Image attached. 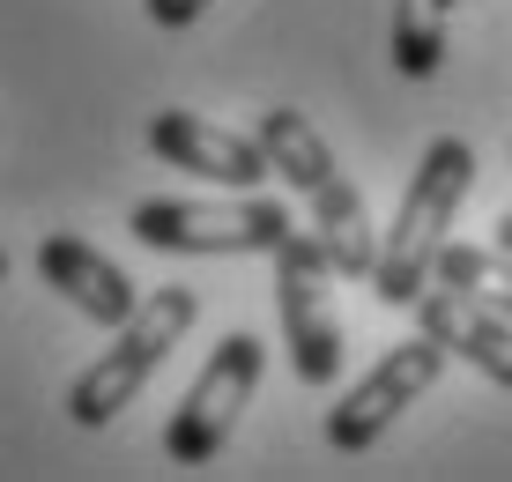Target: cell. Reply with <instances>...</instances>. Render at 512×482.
Listing matches in <instances>:
<instances>
[{
    "label": "cell",
    "mask_w": 512,
    "mask_h": 482,
    "mask_svg": "<svg viewBox=\"0 0 512 482\" xmlns=\"http://www.w3.org/2000/svg\"><path fill=\"white\" fill-rule=\"evenodd\" d=\"M468 186H475V149L461 134H438L431 149L416 156L409 186H401V208H394V230L379 238L372 275H364L379 305H409L423 282H431V260H438V245H446L453 216H461Z\"/></svg>",
    "instance_id": "6da1fadb"
},
{
    "label": "cell",
    "mask_w": 512,
    "mask_h": 482,
    "mask_svg": "<svg viewBox=\"0 0 512 482\" xmlns=\"http://www.w3.org/2000/svg\"><path fill=\"white\" fill-rule=\"evenodd\" d=\"M193 319H201V297H193V290H179V282L149 290V297H141V305L112 327V349H104L97 364L67 386V416H75L82 431H104L119 408H134V394L156 379V364L186 342Z\"/></svg>",
    "instance_id": "7a4b0ae2"
},
{
    "label": "cell",
    "mask_w": 512,
    "mask_h": 482,
    "mask_svg": "<svg viewBox=\"0 0 512 482\" xmlns=\"http://www.w3.org/2000/svg\"><path fill=\"white\" fill-rule=\"evenodd\" d=\"M275 312H282V349H290L297 379L305 386H334L342 379V319H334V297H327V253L312 230H282L275 238Z\"/></svg>",
    "instance_id": "3957f363"
},
{
    "label": "cell",
    "mask_w": 512,
    "mask_h": 482,
    "mask_svg": "<svg viewBox=\"0 0 512 482\" xmlns=\"http://www.w3.org/2000/svg\"><path fill=\"white\" fill-rule=\"evenodd\" d=\"M260 364H268L260 334L238 327V334L216 342V356L201 364V379L186 386V401L171 408V423H164V460L171 468H208V460L231 445L245 401H253V386H260Z\"/></svg>",
    "instance_id": "277c9868"
},
{
    "label": "cell",
    "mask_w": 512,
    "mask_h": 482,
    "mask_svg": "<svg viewBox=\"0 0 512 482\" xmlns=\"http://www.w3.org/2000/svg\"><path fill=\"white\" fill-rule=\"evenodd\" d=\"M127 230L149 253H275V238L290 230L282 201H134Z\"/></svg>",
    "instance_id": "5b68a950"
},
{
    "label": "cell",
    "mask_w": 512,
    "mask_h": 482,
    "mask_svg": "<svg viewBox=\"0 0 512 482\" xmlns=\"http://www.w3.org/2000/svg\"><path fill=\"white\" fill-rule=\"evenodd\" d=\"M438 371H446V349H438L431 334H416V342L386 349L379 364L327 408V445H334V453H372V445L394 431L401 408L423 401V394L438 386Z\"/></svg>",
    "instance_id": "8992f818"
},
{
    "label": "cell",
    "mask_w": 512,
    "mask_h": 482,
    "mask_svg": "<svg viewBox=\"0 0 512 482\" xmlns=\"http://www.w3.org/2000/svg\"><path fill=\"white\" fill-rule=\"evenodd\" d=\"M416 312V334H431L446 356H461V364H475L490 386H505L512 394V319L475 305L468 290H453V282H423V290L409 297Z\"/></svg>",
    "instance_id": "52a82bcc"
},
{
    "label": "cell",
    "mask_w": 512,
    "mask_h": 482,
    "mask_svg": "<svg viewBox=\"0 0 512 482\" xmlns=\"http://www.w3.org/2000/svg\"><path fill=\"white\" fill-rule=\"evenodd\" d=\"M149 149L164 156L171 171L216 178V186H238V193H253L260 178H275L253 134H231V127H216V119H201V112H156L149 119Z\"/></svg>",
    "instance_id": "ba28073f"
},
{
    "label": "cell",
    "mask_w": 512,
    "mask_h": 482,
    "mask_svg": "<svg viewBox=\"0 0 512 482\" xmlns=\"http://www.w3.org/2000/svg\"><path fill=\"white\" fill-rule=\"evenodd\" d=\"M38 275H45V290H60L67 305H75L82 319H97V327H119V319L141 305L127 267L104 260L90 238H75V230H52V238L38 245Z\"/></svg>",
    "instance_id": "9c48e42d"
},
{
    "label": "cell",
    "mask_w": 512,
    "mask_h": 482,
    "mask_svg": "<svg viewBox=\"0 0 512 482\" xmlns=\"http://www.w3.org/2000/svg\"><path fill=\"white\" fill-rule=\"evenodd\" d=\"M312 201V238H320V253L334 275H372V253H379V238H372V208H364V193L342 178V164H334L320 186L305 193Z\"/></svg>",
    "instance_id": "30bf717a"
},
{
    "label": "cell",
    "mask_w": 512,
    "mask_h": 482,
    "mask_svg": "<svg viewBox=\"0 0 512 482\" xmlns=\"http://www.w3.org/2000/svg\"><path fill=\"white\" fill-rule=\"evenodd\" d=\"M431 282H453V290H468L475 305L512 319V253L505 245H453L446 238L438 260H431Z\"/></svg>",
    "instance_id": "8fae6325"
},
{
    "label": "cell",
    "mask_w": 512,
    "mask_h": 482,
    "mask_svg": "<svg viewBox=\"0 0 512 482\" xmlns=\"http://www.w3.org/2000/svg\"><path fill=\"white\" fill-rule=\"evenodd\" d=\"M446 23H453V0H394V67L409 82H431L446 67Z\"/></svg>",
    "instance_id": "7c38bea8"
},
{
    "label": "cell",
    "mask_w": 512,
    "mask_h": 482,
    "mask_svg": "<svg viewBox=\"0 0 512 482\" xmlns=\"http://www.w3.org/2000/svg\"><path fill=\"white\" fill-rule=\"evenodd\" d=\"M141 8H149V23H156V30H186V23H201L216 0H141Z\"/></svg>",
    "instance_id": "4fadbf2b"
},
{
    "label": "cell",
    "mask_w": 512,
    "mask_h": 482,
    "mask_svg": "<svg viewBox=\"0 0 512 482\" xmlns=\"http://www.w3.org/2000/svg\"><path fill=\"white\" fill-rule=\"evenodd\" d=\"M498 245H505V253H512V208H505V216H498Z\"/></svg>",
    "instance_id": "5bb4252c"
},
{
    "label": "cell",
    "mask_w": 512,
    "mask_h": 482,
    "mask_svg": "<svg viewBox=\"0 0 512 482\" xmlns=\"http://www.w3.org/2000/svg\"><path fill=\"white\" fill-rule=\"evenodd\" d=\"M0 282H8V253H0Z\"/></svg>",
    "instance_id": "9a60e30c"
}]
</instances>
